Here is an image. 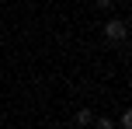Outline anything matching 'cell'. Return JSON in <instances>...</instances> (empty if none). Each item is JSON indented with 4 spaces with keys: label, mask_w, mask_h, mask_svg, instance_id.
<instances>
[{
    "label": "cell",
    "mask_w": 132,
    "mask_h": 129,
    "mask_svg": "<svg viewBox=\"0 0 132 129\" xmlns=\"http://www.w3.org/2000/svg\"><path fill=\"white\" fill-rule=\"evenodd\" d=\"M125 35H129V25H125L122 18H111V21L104 25V39H108V42H122Z\"/></svg>",
    "instance_id": "obj_1"
},
{
    "label": "cell",
    "mask_w": 132,
    "mask_h": 129,
    "mask_svg": "<svg viewBox=\"0 0 132 129\" xmlns=\"http://www.w3.org/2000/svg\"><path fill=\"white\" fill-rule=\"evenodd\" d=\"M90 122H94V112H90V108H80V112H77V126L84 129V126H90Z\"/></svg>",
    "instance_id": "obj_2"
},
{
    "label": "cell",
    "mask_w": 132,
    "mask_h": 129,
    "mask_svg": "<svg viewBox=\"0 0 132 129\" xmlns=\"http://www.w3.org/2000/svg\"><path fill=\"white\" fill-rule=\"evenodd\" d=\"M122 129H132V112H129V108L122 112Z\"/></svg>",
    "instance_id": "obj_3"
},
{
    "label": "cell",
    "mask_w": 132,
    "mask_h": 129,
    "mask_svg": "<svg viewBox=\"0 0 132 129\" xmlns=\"http://www.w3.org/2000/svg\"><path fill=\"white\" fill-rule=\"evenodd\" d=\"M94 126H97V129H111V119H104V115H101V119H94Z\"/></svg>",
    "instance_id": "obj_4"
}]
</instances>
